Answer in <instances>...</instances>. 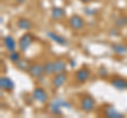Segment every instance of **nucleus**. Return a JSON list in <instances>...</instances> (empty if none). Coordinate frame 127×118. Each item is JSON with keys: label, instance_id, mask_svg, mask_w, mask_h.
Segmentation results:
<instances>
[{"label": "nucleus", "instance_id": "nucleus-12", "mask_svg": "<svg viewBox=\"0 0 127 118\" xmlns=\"http://www.w3.org/2000/svg\"><path fill=\"white\" fill-rule=\"evenodd\" d=\"M3 44H4L5 49L9 51L10 53L14 52V51L16 50V42H15V39L10 36V35H7V36H5L4 38H3Z\"/></svg>", "mask_w": 127, "mask_h": 118}, {"label": "nucleus", "instance_id": "nucleus-6", "mask_svg": "<svg viewBox=\"0 0 127 118\" xmlns=\"http://www.w3.org/2000/svg\"><path fill=\"white\" fill-rule=\"evenodd\" d=\"M0 88H1L2 91L12 92L15 88L14 81L9 77H1L0 78Z\"/></svg>", "mask_w": 127, "mask_h": 118}, {"label": "nucleus", "instance_id": "nucleus-4", "mask_svg": "<svg viewBox=\"0 0 127 118\" xmlns=\"http://www.w3.org/2000/svg\"><path fill=\"white\" fill-rule=\"evenodd\" d=\"M69 25L72 30H75V31H79L84 27L85 23H84V20H83L82 17H79L78 15H73L69 18Z\"/></svg>", "mask_w": 127, "mask_h": 118}, {"label": "nucleus", "instance_id": "nucleus-17", "mask_svg": "<svg viewBox=\"0 0 127 118\" xmlns=\"http://www.w3.org/2000/svg\"><path fill=\"white\" fill-rule=\"evenodd\" d=\"M114 26L122 29L127 26V16H119L114 19Z\"/></svg>", "mask_w": 127, "mask_h": 118}, {"label": "nucleus", "instance_id": "nucleus-23", "mask_svg": "<svg viewBox=\"0 0 127 118\" xmlns=\"http://www.w3.org/2000/svg\"><path fill=\"white\" fill-rule=\"evenodd\" d=\"M109 34H110V36H114V37H117V36H119L120 35V32L118 31V29H110L109 30Z\"/></svg>", "mask_w": 127, "mask_h": 118}, {"label": "nucleus", "instance_id": "nucleus-11", "mask_svg": "<svg viewBox=\"0 0 127 118\" xmlns=\"http://www.w3.org/2000/svg\"><path fill=\"white\" fill-rule=\"evenodd\" d=\"M105 116L108 118H123L124 117V115L121 112H119L113 105H108L105 109Z\"/></svg>", "mask_w": 127, "mask_h": 118}, {"label": "nucleus", "instance_id": "nucleus-10", "mask_svg": "<svg viewBox=\"0 0 127 118\" xmlns=\"http://www.w3.org/2000/svg\"><path fill=\"white\" fill-rule=\"evenodd\" d=\"M47 36L49 37L51 40H53L55 43H57V44H59V45L66 46L67 44H68L66 38H64L63 36H61V35H58V34L54 33V32H47Z\"/></svg>", "mask_w": 127, "mask_h": 118}, {"label": "nucleus", "instance_id": "nucleus-2", "mask_svg": "<svg viewBox=\"0 0 127 118\" xmlns=\"http://www.w3.org/2000/svg\"><path fill=\"white\" fill-rule=\"evenodd\" d=\"M81 108L84 112L86 113H90L92 112L94 108H95V101L94 99L91 96L89 95H86V96H83L82 99H81Z\"/></svg>", "mask_w": 127, "mask_h": 118}, {"label": "nucleus", "instance_id": "nucleus-14", "mask_svg": "<svg viewBox=\"0 0 127 118\" xmlns=\"http://www.w3.org/2000/svg\"><path fill=\"white\" fill-rule=\"evenodd\" d=\"M17 26L18 29L23 30V31H28L32 29V22L29 20L28 18H19L17 20Z\"/></svg>", "mask_w": 127, "mask_h": 118}, {"label": "nucleus", "instance_id": "nucleus-24", "mask_svg": "<svg viewBox=\"0 0 127 118\" xmlns=\"http://www.w3.org/2000/svg\"><path fill=\"white\" fill-rule=\"evenodd\" d=\"M98 74L101 75V77L107 76V71H106V69L104 68V66H101L100 68V70H98Z\"/></svg>", "mask_w": 127, "mask_h": 118}, {"label": "nucleus", "instance_id": "nucleus-20", "mask_svg": "<svg viewBox=\"0 0 127 118\" xmlns=\"http://www.w3.org/2000/svg\"><path fill=\"white\" fill-rule=\"evenodd\" d=\"M16 66H17L18 70L22 71V72H28L29 69H30L29 62H28L27 60H25V59H20L18 62H16Z\"/></svg>", "mask_w": 127, "mask_h": 118}, {"label": "nucleus", "instance_id": "nucleus-5", "mask_svg": "<svg viewBox=\"0 0 127 118\" xmlns=\"http://www.w3.org/2000/svg\"><path fill=\"white\" fill-rule=\"evenodd\" d=\"M28 73H29L30 76L33 77V78H40L43 74H45L43 65H41V64H32V65H30V69H29V71H28Z\"/></svg>", "mask_w": 127, "mask_h": 118}, {"label": "nucleus", "instance_id": "nucleus-26", "mask_svg": "<svg viewBox=\"0 0 127 118\" xmlns=\"http://www.w3.org/2000/svg\"><path fill=\"white\" fill-rule=\"evenodd\" d=\"M70 65L71 66H74L75 65V61L74 60H70Z\"/></svg>", "mask_w": 127, "mask_h": 118}, {"label": "nucleus", "instance_id": "nucleus-16", "mask_svg": "<svg viewBox=\"0 0 127 118\" xmlns=\"http://www.w3.org/2000/svg\"><path fill=\"white\" fill-rule=\"evenodd\" d=\"M111 50L119 55H124L127 53V46L124 44H121V43H113V44H111Z\"/></svg>", "mask_w": 127, "mask_h": 118}, {"label": "nucleus", "instance_id": "nucleus-7", "mask_svg": "<svg viewBox=\"0 0 127 118\" xmlns=\"http://www.w3.org/2000/svg\"><path fill=\"white\" fill-rule=\"evenodd\" d=\"M90 77V71L87 68H82L79 69L76 73H75V79L79 83H83L89 79Z\"/></svg>", "mask_w": 127, "mask_h": 118}, {"label": "nucleus", "instance_id": "nucleus-3", "mask_svg": "<svg viewBox=\"0 0 127 118\" xmlns=\"http://www.w3.org/2000/svg\"><path fill=\"white\" fill-rule=\"evenodd\" d=\"M32 96H33V99L36 100L40 103H45L49 99V96H48L47 92L43 90L42 88H36L33 90V93H32Z\"/></svg>", "mask_w": 127, "mask_h": 118}, {"label": "nucleus", "instance_id": "nucleus-19", "mask_svg": "<svg viewBox=\"0 0 127 118\" xmlns=\"http://www.w3.org/2000/svg\"><path fill=\"white\" fill-rule=\"evenodd\" d=\"M50 111H51V113H52L53 115H55V116H61L62 114H63L62 108L59 107V105H58L54 100L51 102V104H50Z\"/></svg>", "mask_w": 127, "mask_h": 118}, {"label": "nucleus", "instance_id": "nucleus-8", "mask_svg": "<svg viewBox=\"0 0 127 118\" xmlns=\"http://www.w3.org/2000/svg\"><path fill=\"white\" fill-rule=\"evenodd\" d=\"M111 85L118 91H125L127 90V80L121 77H116L111 80Z\"/></svg>", "mask_w": 127, "mask_h": 118}, {"label": "nucleus", "instance_id": "nucleus-13", "mask_svg": "<svg viewBox=\"0 0 127 118\" xmlns=\"http://www.w3.org/2000/svg\"><path fill=\"white\" fill-rule=\"evenodd\" d=\"M66 15V11L63 9V7H59V6H53L51 9V16H52L53 19L55 20H59L65 17Z\"/></svg>", "mask_w": 127, "mask_h": 118}, {"label": "nucleus", "instance_id": "nucleus-18", "mask_svg": "<svg viewBox=\"0 0 127 118\" xmlns=\"http://www.w3.org/2000/svg\"><path fill=\"white\" fill-rule=\"evenodd\" d=\"M43 71H45L46 75H53L55 74V70H54V61H48L43 64Z\"/></svg>", "mask_w": 127, "mask_h": 118}, {"label": "nucleus", "instance_id": "nucleus-15", "mask_svg": "<svg viewBox=\"0 0 127 118\" xmlns=\"http://www.w3.org/2000/svg\"><path fill=\"white\" fill-rule=\"evenodd\" d=\"M67 69V63L62 59H57L54 61V70H55V74L58 73H63L65 72Z\"/></svg>", "mask_w": 127, "mask_h": 118}, {"label": "nucleus", "instance_id": "nucleus-27", "mask_svg": "<svg viewBox=\"0 0 127 118\" xmlns=\"http://www.w3.org/2000/svg\"><path fill=\"white\" fill-rule=\"evenodd\" d=\"M81 1H82V2H84V3H87V2H89L90 0H81Z\"/></svg>", "mask_w": 127, "mask_h": 118}, {"label": "nucleus", "instance_id": "nucleus-9", "mask_svg": "<svg viewBox=\"0 0 127 118\" xmlns=\"http://www.w3.org/2000/svg\"><path fill=\"white\" fill-rule=\"evenodd\" d=\"M67 80V75L65 72L63 73H58L55 75V77L52 79V85L54 86L55 89H59L65 84V82Z\"/></svg>", "mask_w": 127, "mask_h": 118}, {"label": "nucleus", "instance_id": "nucleus-25", "mask_svg": "<svg viewBox=\"0 0 127 118\" xmlns=\"http://www.w3.org/2000/svg\"><path fill=\"white\" fill-rule=\"evenodd\" d=\"M16 2L18 3V4H22V3H25L26 2V0H15Z\"/></svg>", "mask_w": 127, "mask_h": 118}, {"label": "nucleus", "instance_id": "nucleus-22", "mask_svg": "<svg viewBox=\"0 0 127 118\" xmlns=\"http://www.w3.org/2000/svg\"><path fill=\"white\" fill-rule=\"evenodd\" d=\"M54 101L56 102V103L61 108H66V109H70L71 108V104L67 100H64V99H55Z\"/></svg>", "mask_w": 127, "mask_h": 118}, {"label": "nucleus", "instance_id": "nucleus-1", "mask_svg": "<svg viewBox=\"0 0 127 118\" xmlns=\"http://www.w3.org/2000/svg\"><path fill=\"white\" fill-rule=\"evenodd\" d=\"M33 43V36L30 34V33H26L23 34L22 36L19 38V42H18V45H19V49L22 53H26L29 48L32 45Z\"/></svg>", "mask_w": 127, "mask_h": 118}, {"label": "nucleus", "instance_id": "nucleus-21", "mask_svg": "<svg viewBox=\"0 0 127 118\" xmlns=\"http://www.w3.org/2000/svg\"><path fill=\"white\" fill-rule=\"evenodd\" d=\"M9 58H10V60H11L12 62H13V63H16V62H18V61L21 59L20 54H19L18 52H16V51H14V52L10 53Z\"/></svg>", "mask_w": 127, "mask_h": 118}]
</instances>
